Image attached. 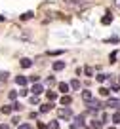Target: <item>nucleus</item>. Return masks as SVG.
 <instances>
[{"mask_svg": "<svg viewBox=\"0 0 120 129\" xmlns=\"http://www.w3.org/2000/svg\"><path fill=\"white\" fill-rule=\"evenodd\" d=\"M84 129H92V127H84Z\"/></svg>", "mask_w": 120, "mask_h": 129, "instance_id": "72a5a7b5", "label": "nucleus"}, {"mask_svg": "<svg viewBox=\"0 0 120 129\" xmlns=\"http://www.w3.org/2000/svg\"><path fill=\"white\" fill-rule=\"evenodd\" d=\"M103 106H101L99 101H95V99H92V101H88V110L90 112H97V110H101Z\"/></svg>", "mask_w": 120, "mask_h": 129, "instance_id": "f257e3e1", "label": "nucleus"}, {"mask_svg": "<svg viewBox=\"0 0 120 129\" xmlns=\"http://www.w3.org/2000/svg\"><path fill=\"white\" fill-rule=\"evenodd\" d=\"M112 121H114V123H120V112H116L114 116H112Z\"/></svg>", "mask_w": 120, "mask_h": 129, "instance_id": "5701e85b", "label": "nucleus"}, {"mask_svg": "<svg viewBox=\"0 0 120 129\" xmlns=\"http://www.w3.org/2000/svg\"><path fill=\"white\" fill-rule=\"evenodd\" d=\"M31 17H32V12H27V13H23V15H21V19H31Z\"/></svg>", "mask_w": 120, "mask_h": 129, "instance_id": "4be33fe9", "label": "nucleus"}, {"mask_svg": "<svg viewBox=\"0 0 120 129\" xmlns=\"http://www.w3.org/2000/svg\"><path fill=\"white\" fill-rule=\"evenodd\" d=\"M10 112H12V106H10V105L2 106V114H10Z\"/></svg>", "mask_w": 120, "mask_h": 129, "instance_id": "412c9836", "label": "nucleus"}, {"mask_svg": "<svg viewBox=\"0 0 120 129\" xmlns=\"http://www.w3.org/2000/svg\"><path fill=\"white\" fill-rule=\"evenodd\" d=\"M82 99H84L86 103H88V101H92V93H90V89H88V91H84V93H82Z\"/></svg>", "mask_w": 120, "mask_h": 129, "instance_id": "4468645a", "label": "nucleus"}, {"mask_svg": "<svg viewBox=\"0 0 120 129\" xmlns=\"http://www.w3.org/2000/svg\"><path fill=\"white\" fill-rule=\"evenodd\" d=\"M69 87H71V89H80V82H78V80H71Z\"/></svg>", "mask_w": 120, "mask_h": 129, "instance_id": "f8f14e48", "label": "nucleus"}, {"mask_svg": "<svg viewBox=\"0 0 120 129\" xmlns=\"http://www.w3.org/2000/svg\"><path fill=\"white\" fill-rule=\"evenodd\" d=\"M84 123H86V121H84V116H76V118H74V125H76V127H82Z\"/></svg>", "mask_w": 120, "mask_h": 129, "instance_id": "0eeeda50", "label": "nucleus"}, {"mask_svg": "<svg viewBox=\"0 0 120 129\" xmlns=\"http://www.w3.org/2000/svg\"><path fill=\"white\" fill-rule=\"evenodd\" d=\"M48 55H53V57H55V55H63V49H57V51L52 49V51H48Z\"/></svg>", "mask_w": 120, "mask_h": 129, "instance_id": "a211bd4d", "label": "nucleus"}, {"mask_svg": "<svg viewBox=\"0 0 120 129\" xmlns=\"http://www.w3.org/2000/svg\"><path fill=\"white\" fill-rule=\"evenodd\" d=\"M12 108H13V110H21V108H23V105H21V103H17V101H13V103H12Z\"/></svg>", "mask_w": 120, "mask_h": 129, "instance_id": "f3484780", "label": "nucleus"}, {"mask_svg": "<svg viewBox=\"0 0 120 129\" xmlns=\"http://www.w3.org/2000/svg\"><path fill=\"white\" fill-rule=\"evenodd\" d=\"M42 89H44V85H42V84H34L31 87V91L34 93V95H38V93H42Z\"/></svg>", "mask_w": 120, "mask_h": 129, "instance_id": "7ed1b4c3", "label": "nucleus"}, {"mask_svg": "<svg viewBox=\"0 0 120 129\" xmlns=\"http://www.w3.org/2000/svg\"><path fill=\"white\" fill-rule=\"evenodd\" d=\"M84 72H86V76H92V72H93V70H92V67H86V69H84Z\"/></svg>", "mask_w": 120, "mask_h": 129, "instance_id": "a878e982", "label": "nucleus"}, {"mask_svg": "<svg viewBox=\"0 0 120 129\" xmlns=\"http://www.w3.org/2000/svg\"><path fill=\"white\" fill-rule=\"evenodd\" d=\"M8 80V72H0V82H6Z\"/></svg>", "mask_w": 120, "mask_h": 129, "instance_id": "b1692460", "label": "nucleus"}, {"mask_svg": "<svg viewBox=\"0 0 120 129\" xmlns=\"http://www.w3.org/2000/svg\"><path fill=\"white\" fill-rule=\"evenodd\" d=\"M50 127H52V129H59V123H57V120H53L52 123H50Z\"/></svg>", "mask_w": 120, "mask_h": 129, "instance_id": "393cba45", "label": "nucleus"}, {"mask_svg": "<svg viewBox=\"0 0 120 129\" xmlns=\"http://www.w3.org/2000/svg\"><path fill=\"white\" fill-rule=\"evenodd\" d=\"M53 108L52 103H48V105H40V114H44V112H50V110Z\"/></svg>", "mask_w": 120, "mask_h": 129, "instance_id": "39448f33", "label": "nucleus"}, {"mask_svg": "<svg viewBox=\"0 0 120 129\" xmlns=\"http://www.w3.org/2000/svg\"><path fill=\"white\" fill-rule=\"evenodd\" d=\"M63 69H65L63 61H55V63H53V70H55V72H57V70H63Z\"/></svg>", "mask_w": 120, "mask_h": 129, "instance_id": "423d86ee", "label": "nucleus"}, {"mask_svg": "<svg viewBox=\"0 0 120 129\" xmlns=\"http://www.w3.org/2000/svg\"><path fill=\"white\" fill-rule=\"evenodd\" d=\"M71 101H72V99H71V97H69V95H63V97H61V105H65V106H69V105H71Z\"/></svg>", "mask_w": 120, "mask_h": 129, "instance_id": "6e6552de", "label": "nucleus"}, {"mask_svg": "<svg viewBox=\"0 0 120 129\" xmlns=\"http://www.w3.org/2000/svg\"><path fill=\"white\" fill-rule=\"evenodd\" d=\"M31 82H34V84H38V76H36V74H34V76H31Z\"/></svg>", "mask_w": 120, "mask_h": 129, "instance_id": "c756f323", "label": "nucleus"}, {"mask_svg": "<svg viewBox=\"0 0 120 129\" xmlns=\"http://www.w3.org/2000/svg\"><path fill=\"white\" fill-rule=\"evenodd\" d=\"M31 64H32L31 59H21V67H25V69H27V67H31Z\"/></svg>", "mask_w": 120, "mask_h": 129, "instance_id": "dca6fc26", "label": "nucleus"}, {"mask_svg": "<svg viewBox=\"0 0 120 129\" xmlns=\"http://www.w3.org/2000/svg\"><path fill=\"white\" fill-rule=\"evenodd\" d=\"M19 129H32L29 123H19Z\"/></svg>", "mask_w": 120, "mask_h": 129, "instance_id": "bb28decb", "label": "nucleus"}, {"mask_svg": "<svg viewBox=\"0 0 120 129\" xmlns=\"http://www.w3.org/2000/svg\"><path fill=\"white\" fill-rule=\"evenodd\" d=\"M46 97H48L50 101H53V99H57V93L55 91H46Z\"/></svg>", "mask_w": 120, "mask_h": 129, "instance_id": "2eb2a0df", "label": "nucleus"}, {"mask_svg": "<svg viewBox=\"0 0 120 129\" xmlns=\"http://www.w3.org/2000/svg\"><path fill=\"white\" fill-rule=\"evenodd\" d=\"M17 97V91H10V99H15Z\"/></svg>", "mask_w": 120, "mask_h": 129, "instance_id": "c85d7f7f", "label": "nucleus"}, {"mask_svg": "<svg viewBox=\"0 0 120 129\" xmlns=\"http://www.w3.org/2000/svg\"><path fill=\"white\" fill-rule=\"evenodd\" d=\"M57 116L59 118H72V112L69 108H59L57 110Z\"/></svg>", "mask_w": 120, "mask_h": 129, "instance_id": "f03ea898", "label": "nucleus"}, {"mask_svg": "<svg viewBox=\"0 0 120 129\" xmlns=\"http://www.w3.org/2000/svg\"><path fill=\"white\" fill-rule=\"evenodd\" d=\"M101 21H103V25H111V23H112V15H111V13H107Z\"/></svg>", "mask_w": 120, "mask_h": 129, "instance_id": "9d476101", "label": "nucleus"}, {"mask_svg": "<svg viewBox=\"0 0 120 129\" xmlns=\"http://www.w3.org/2000/svg\"><path fill=\"white\" fill-rule=\"evenodd\" d=\"M71 129H78V127H76V125H71Z\"/></svg>", "mask_w": 120, "mask_h": 129, "instance_id": "473e14b6", "label": "nucleus"}, {"mask_svg": "<svg viewBox=\"0 0 120 129\" xmlns=\"http://www.w3.org/2000/svg\"><path fill=\"white\" fill-rule=\"evenodd\" d=\"M107 78H109L107 74H97V82H101V84H103V82L107 80Z\"/></svg>", "mask_w": 120, "mask_h": 129, "instance_id": "aec40b11", "label": "nucleus"}, {"mask_svg": "<svg viewBox=\"0 0 120 129\" xmlns=\"http://www.w3.org/2000/svg\"><path fill=\"white\" fill-rule=\"evenodd\" d=\"M109 61H111V63H114V61H116V51L111 53V59H109Z\"/></svg>", "mask_w": 120, "mask_h": 129, "instance_id": "cd10ccee", "label": "nucleus"}, {"mask_svg": "<svg viewBox=\"0 0 120 129\" xmlns=\"http://www.w3.org/2000/svg\"><path fill=\"white\" fill-rule=\"evenodd\" d=\"M38 127H40V129H46L48 125H46V123H42V121H38Z\"/></svg>", "mask_w": 120, "mask_h": 129, "instance_id": "7c9ffc66", "label": "nucleus"}, {"mask_svg": "<svg viewBox=\"0 0 120 129\" xmlns=\"http://www.w3.org/2000/svg\"><path fill=\"white\" fill-rule=\"evenodd\" d=\"M69 89H71V87H69V84H65V82H61V84H59V91L61 93H67Z\"/></svg>", "mask_w": 120, "mask_h": 129, "instance_id": "9b49d317", "label": "nucleus"}, {"mask_svg": "<svg viewBox=\"0 0 120 129\" xmlns=\"http://www.w3.org/2000/svg\"><path fill=\"white\" fill-rule=\"evenodd\" d=\"M99 95H101V97H109V89H107V87H101V89H99Z\"/></svg>", "mask_w": 120, "mask_h": 129, "instance_id": "6ab92c4d", "label": "nucleus"}, {"mask_svg": "<svg viewBox=\"0 0 120 129\" xmlns=\"http://www.w3.org/2000/svg\"><path fill=\"white\" fill-rule=\"evenodd\" d=\"M107 106H111V108L120 106V99H109V101H107Z\"/></svg>", "mask_w": 120, "mask_h": 129, "instance_id": "20e7f679", "label": "nucleus"}, {"mask_svg": "<svg viewBox=\"0 0 120 129\" xmlns=\"http://www.w3.org/2000/svg\"><path fill=\"white\" fill-rule=\"evenodd\" d=\"M109 129H114V127H109Z\"/></svg>", "mask_w": 120, "mask_h": 129, "instance_id": "f704fd0d", "label": "nucleus"}, {"mask_svg": "<svg viewBox=\"0 0 120 129\" xmlns=\"http://www.w3.org/2000/svg\"><path fill=\"white\" fill-rule=\"evenodd\" d=\"M92 127H93V129H103V123H101L99 120H93V121H92Z\"/></svg>", "mask_w": 120, "mask_h": 129, "instance_id": "ddd939ff", "label": "nucleus"}, {"mask_svg": "<svg viewBox=\"0 0 120 129\" xmlns=\"http://www.w3.org/2000/svg\"><path fill=\"white\" fill-rule=\"evenodd\" d=\"M0 129H12L10 125H6V123H0Z\"/></svg>", "mask_w": 120, "mask_h": 129, "instance_id": "2f4dec72", "label": "nucleus"}, {"mask_svg": "<svg viewBox=\"0 0 120 129\" xmlns=\"http://www.w3.org/2000/svg\"><path fill=\"white\" fill-rule=\"evenodd\" d=\"M15 84L17 85H25V84H27V78H25V76H17L15 78Z\"/></svg>", "mask_w": 120, "mask_h": 129, "instance_id": "1a4fd4ad", "label": "nucleus"}]
</instances>
